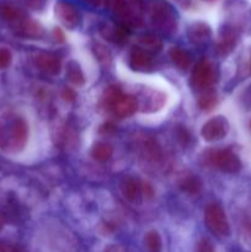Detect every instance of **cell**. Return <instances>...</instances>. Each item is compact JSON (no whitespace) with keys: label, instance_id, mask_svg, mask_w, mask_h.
Masks as SVG:
<instances>
[{"label":"cell","instance_id":"52a82bcc","mask_svg":"<svg viewBox=\"0 0 251 252\" xmlns=\"http://www.w3.org/2000/svg\"><path fill=\"white\" fill-rule=\"evenodd\" d=\"M111 5L113 15L121 25L126 27H134L142 24V16L135 14L127 0H113Z\"/></svg>","mask_w":251,"mask_h":252},{"label":"cell","instance_id":"d4e9b609","mask_svg":"<svg viewBox=\"0 0 251 252\" xmlns=\"http://www.w3.org/2000/svg\"><path fill=\"white\" fill-rule=\"evenodd\" d=\"M144 244L148 252H161V238L155 230L147 233L144 238Z\"/></svg>","mask_w":251,"mask_h":252},{"label":"cell","instance_id":"5b68a950","mask_svg":"<svg viewBox=\"0 0 251 252\" xmlns=\"http://www.w3.org/2000/svg\"><path fill=\"white\" fill-rule=\"evenodd\" d=\"M217 69L208 59H201L191 74V84L196 90L206 91L216 83Z\"/></svg>","mask_w":251,"mask_h":252},{"label":"cell","instance_id":"ba28073f","mask_svg":"<svg viewBox=\"0 0 251 252\" xmlns=\"http://www.w3.org/2000/svg\"><path fill=\"white\" fill-rule=\"evenodd\" d=\"M56 15L66 29H75L81 22V14L78 7L64 0L56 4Z\"/></svg>","mask_w":251,"mask_h":252},{"label":"cell","instance_id":"4316f807","mask_svg":"<svg viewBox=\"0 0 251 252\" xmlns=\"http://www.w3.org/2000/svg\"><path fill=\"white\" fill-rule=\"evenodd\" d=\"M197 252H216V248L214 245L212 244L211 240L208 239H201L197 244V248H196Z\"/></svg>","mask_w":251,"mask_h":252},{"label":"cell","instance_id":"8992f818","mask_svg":"<svg viewBox=\"0 0 251 252\" xmlns=\"http://www.w3.org/2000/svg\"><path fill=\"white\" fill-rule=\"evenodd\" d=\"M229 132V122L223 116H216L203 125L201 129L202 138L207 142H217L226 137Z\"/></svg>","mask_w":251,"mask_h":252},{"label":"cell","instance_id":"ffe728a7","mask_svg":"<svg viewBox=\"0 0 251 252\" xmlns=\"http://www.w3.org/2000/svg\"><path fill=\"white\" fill-rule=\"evenodd\" d=\"M19 30L24 36L32 37V38H37L43 34V29L41 25L34 20L26 19V17L19 22Z\"/></svg>","mask_w":251,"mask_h":252},{"label":"cell","instance_id":"8fae6325","mask_svg":"<svg viewBox=\"0 0 251 252\" xmlns=\"http://www.w3.org/2000/svg\"><path fill=\"white\" fill-rule=\"evenodd\" d=\"M236 42H238V33H236L235 30L231 29V27L224 29L218 41V44H217V52L220 56H228L235 48Z\"/></svg>","mask_w":251,"mask_h":252},{"label":"cell","instance_id":"9c48e42d","mask_svg":"<svg viewBox=\"0 0 251 252\" xmlns=\"http://www.w3.org/2000/svg\"><path fill=\"white\" fill-rule=\"evenodd\" d=\"M137 110V98L133 97V96L130 95H122L117 101H116V103L113 105V107L111 108L110 112H112L117 118H127L130 117L132 115H134Z\"/></svg>","mask_w":251,"mask_h":252},{"label":"cell","instance_id":"2e32d148","mask_svg":"<svg viewBox=\"0 0 251 252\" xmlns=\"http://www.w3.org/2000/svg\"><path fill=\"white\" fill-rule=\"evenodd\" d=\"M180 189L185 192V193L189 194V196H197L202 192L203 189V184H202L201 179L196 175H187L181 179L179 184Z\"/></svg>","mask_w":251,"mask_h":252},{"label":"cell","instance_id":"74e56055","mask_svg":"<svg viewBox=\"0 0 251 252\" xmlns=\"http://www.w3.org/2000/svg\"><path fill=\"white\" fill-rule=\"evenodd\" d=\"M1 225H2V217L1 214H0V228H1Z\"/></svg>","mask_w":251,"mask_h":252},{"label":"cell","instance_id":"f35d334b","mask_svg":"<svg viewBox=\"0 0 251 252\" xmlns=\"http://www.w3.org/2000/svg\"><path fill=\"white\" fill-rule=\"evenodd\" d=\"M206 1H212V0H206Z\"/></svg>","mask_w":251,"mask_h":252},{"label":"cell","instance_id":"5bb4252c","mask_svg":"<svg viewBox=\"0 0 251 252\" xmlns=\"http://www.w3.org/2000/svg\"><path fill=\"white\" fill-rule=\"evenodd\" d=\"M211 29L204 22H194L188 29V38L194 44H203L211 38Z\"/></svg>","mask_w":251,"mask_h":252},{"label":"cell","instance_id":"4fadbf2b","mask_svg":"<svg viewBox=\"0 0 251 252\" xmlns=\"http://www.w3.org/2000/svg\"><path fill=\"white\" fill-rule=\"evenodd\" d=\"M121 189L126 198L129 202H137L142 196V184L137 179L126 176L121 182Z\"/></svg>","mask_w":251,"mask_h":252},{"label":"cell","instance_id":"836d02e7","mask_svg":"<svg viewBox=\"0 0 251 252\" xmlns=\"http://www.w3.org/2000/svg\"><path fill=\"white\" fill-rule=\"evenodd\" d=\"M53 37H54V39H56V41L64 42V33L59 29H54Z\"/></svg>","mask_w":251,"mask_h":252},{"label":"cell","instance_id":"30bf717a","mask_svg":"<svg viewBox=\"0 0 251 252\" xmlns=\"http://www.w3.org/2000/svg\"><path fill=\"white\" fill-rule=\"evenodd\" d=\"M37 68L48 75H57L61 71V61L56 54L39 53L34 59Z\"/></svg>","mask_w":251,"mask_h":252},{"label":"cell","instance_id":"44dd1931","mask_svg":"<svg viewBox=\"0 0 251 252\" xmlns=\"http://www.w3.org/2000/svg\"><path fill=\"white\" fill-rule=\"evenodd\" d=\"M139 48L147 52H159L162 48V41L155 34H143L138 38Z\"/></svg>","mask_w":251,"mask_h":252},{"label":"cell","instance_id":"cb8c5ba5","mask_svg":"<svg viewBox=\"0 0 251 252\" xmlns=\"http://www.w3.org/2000/svg\"><path fill=\"white\" fill-rule=\"evenodd\" d=\"M217 102H218V97H217L216 91L211 90V89L204 91L198 98V106L201 107V110L203 111L213 110L214 106L217 105Z\"/></svg>","mask_w":251,"mask_h":252},{"label":"cell","instance_id":"83f0119b","mask_svg":"<svg viewBox=\"0 0 251 252\" xmlns=\"http://www.w3.org/2000/svg\"><path fill=\"white\" fill-rule=\"evenodd\" d=\"M11 52L7 48H0V69H4L9 66L11 63Z\"/></svg>","mask_w":251,"mask_h":252},{"label":"cell","instance_id":"e575fe53","mask_svg":"<svg viewBox=\"0 0 251 252\" xmlns=\"http://www.w3.org/2000/svg\"><path fill=\"white\" fill-rule=\"evenodd\" d=\"M64 98L66 101H73L75 98V93L73 90H70V89H65L64 90Z\"/></svg>","mask_w":251,"mask_h":252},{"label":"cell","instance_id":"ab89813d","mask_svg":"<svg viewBox=\"0 0 251 252\" xmlns=\"http://www.w3.org/2000/svg\"><path fill=\"white\" fill-rule=\"evenodd\" d=\"M250 68H251V62H250Z\"/></svg>","mask_w":251,"mask_h":252},{"label":"cell","instance_id":"f546056e","mask_svg":"<svg viewBox=\"0 0 251 252\" xmlns=\"http://www.w3.org/2000/svg\"><path fill=\"white\" fill-rule=\"evenodd\" d=\"M29 7L33 10H42L46 6L47 0H22Z\"/></svg>","mask_w":251,"mask_h":252},{"label":"cell","instance_id":"f1b7e54d","mask_svg":"<svg viewBox=\"0 0 251 252\" xmlns=\"http://www.w3.org/2000/svg\"><path fill=\"white\" fill-rule=\"evenodd\" d=\"M128 4L130 5L134 12L139 16H142V12L144 10V0H127Z\"/></svg>","mask_w":251,"mask_h":252},{"label":"cell","instance_id":"9a60e30c","mask_svg":"<svg viewBox=\"0 0 251 252\" xmlns=\"http://www.w3.org/2000/svg\"><path fill=\"white\" fill-rule=\"evenodd\" d=\"M102 34L105 38H107L108 41H112L115 43L122 44L127 41L128 38V27L123 26V25H113V26H105V29H102Z\"/></svg>","mask_w":251,"mask_h":252},{"label":"cell","instance_id":"4dcf8cb0","mask_svg":"<svg viewBox=\"0 0 251 252\" xmlns=\"http://www.w3.org/2000/svg\"><path fill=\"white\" fill-rule=\"evenodd\" d=\"M142 194L145 197V198H153L154 197V189L147 182H143L142 184Z\"/></svg>","mask_w":251,"mask_h":252},{"label":"cell","instance_id":"277c9868","mask_svg":"<svg viewBox=\"0 0 251 252\" xmlns=\"http://www.w3.org/2000/svg\"><path fill=\"white\" fill-rule=\"evenodd\" d=\"M204 220L212 233L218 236L230 235V225L225 212L218 203H211L204 209Z\"/></svg>","mask_w":251,"mask_h":252},{"label":"cell","instance_id":"1f68e13d","mask_svg":"<svg viewBox=\"0 0 251 252\" xmlns=\"http://www.w3.org/2000/svg\"><path fill=\"white\" fill-rule=\"evenodd\" d=\"M105 252H129L122 245H110L106 249Z\"/></svg>","mask_w":251,"mask_h":252},{"label":"cell","instance_id":"ac0fdd59","mask_svg":"<svg viewBox=\"0 0 251 252\" xmlns=\"http://www.w3.org/2000/svg\"><path fill=\"white\" fill-rule=\"evenodd\" d=\"M169 57L172 63L181 70H185L191 64V56L187 51L180 48V47H172L169 51Z\"/></svg>","mask_w":251,"mask_h":252},{"label":"cell","instance_id":"603a6c76","mask_svg":"<svg viewBox=\"0 0 251 252\" xmlns=\"http://www.w3.org/2000/svg\"><path fill=\"white\" fill-rule=\"evenodd\" d=\"M122 95H123L122 91H121L117 86H110L108 89H106L102 96L103 107H105L107 111H111V108L113 107L116 101H117Z\"/></svg>","mask_w":251,"mask_h":252},{"label":"cell","instance_id":"7c38bea8","mask_svg":"<svg viewBox=\"0 0 251 252\" xmlns=\"http://www.w3.org/2000/svg\"><path fill=\"white\" fill-rule=\"evenodd\" d=\"M129 64L134 70H148L153 66V57L149 52L137 47L130 52Z\"/></svg>","mask_w":251,"mask_h":252},{"label":"cell","instance_id":"7402d4cb","mask_svg":"<svg viewBox=\"0 0 251 252\" xmlns=\"http://www.w3.org/2000/svg\"><path fill=\"white\" fill-rule=\"evenodd\" d=\"M112 147H111L110 144H107V143L102 142L96 143L93 147V149H91V155H93V158L100 162L107 161V160L112 157Z\"/></svg>","mask_w":251,"mask_h":252},{"label":"cell","instance_id":"d6986e66","mask_svg":"<svg viewBox=\"0 0 251 252\" xmlns=\"http://www.w3.org/2000/svg\"><path fill=\"white\" fill-rule=\"evenodd\" d=\"M66 78L70 81L73 85L75 86H83L85 84V75H84V71L81 69V66L79 65L78 62L70 61L66 64Z\"/></svg>","mask_w":251,"mask_h":252},{"label":"cell","instance_id":"6da1fadb","mask_svg":"<svg viewBox=\"0 0 251 252\" xmlns=\"http://www.w3.org/2000/svg\"><path fill=\"white\" fill-rule=\"evenodd\" d=\"M29 138V127L21 116L14 112L0 115V150L16 154L25 148Z\"/></svg>","mask_w":251,"mask_h":252},{"label":"cell","instance_id":"3957f363","mask_svg":"<svg viewBox=\"0 0 251 252\" xmlns=\"http://www.w3.org/2000/svg\"><path fill=\"white\" fill-rule=\"evenodd\" d=\"M204 160L208 165L226 174H236L241 169L240 159L230 149L208 150L204 154Z\"/></svg>","mask_w":251,"mask_h":252},{"label":"cell","instance_id":"484cf974","mask_svg":"<svg viewBox=\"0 0 251 252\" xmlns=\"http://www.w3.org/2000/svg\"><path fill=\"white\" fill-rule=\"evenodd\" d=\"M95 53H96V57L98 58V61L102 62L103 64H108L111 61V54L110 52L107 51V49L105 48V47L100 46V44H97V46L95 47Z\"/></svg>","mask_w":251,"mask_h":252},{"label":"cell","instance_id":"8d00e7d4","mask_svg":"<svg viewBox=\"0 0 251 252\" xmlns=\"http://www.w3.org/2000/svg\"><path fill=\"white\" fill-rule=\"evenodd\" d=\"M113 0H102V4H105V5H108V4H111V2H112Z\"/></svg>","mask_w":251,"mask_h":252},{"label":"cell","instance_id":"d6a6232c","mask_svg":"<svg viewBox=\"0 0 251 252\" xmlns=\"http://www.w3.org/2000/svg\"><path fill=\"white\" fill-rule=\"evenodd\" d=\"M177 135H179L180 139L182 140V143H184V144H186L187 140H188V134H187L186 129H184V128L179 129V132H177Z\"/></svg>","mask_w":251,"mask_h":252},{"label":"cell","instance_id":"60d3db41","mask_svg":"<svg viewBox=\"0 0 251 252\" xmlns=\"http://www.w3.org/2000/svg\"><path fill=\"white\" fill-rule=\"evenodd\" d=\"M250 128H251V122H250Z\"/></svg>","mask_w":251,"mask_h":252},{"label":"cell","instance_id":"e0dca14e","mask_svg":"<svg viewBox=\"0 0 251 252\" xmlns=\"http://www.w3.org/2000/svg\"><path fill=\"white\" fill-rule=\"evenodd\" d=\"M0 16L9 22H20L25 19L24 11L12 2L4 1L0 4Z\"/></svg>","mask_w":251,"mask_h":252},{"label":"cell","instance_id":"7a4b0ae2","mask_svg":"<svg viewBox=\"0 0 251 252\" xmlns=\"http://www.w3.org/2000/svg\"><path fill=\"white\" fill-rule=\"evenodd\" d=\"M149 16L153 26L162 33H172L176 30V16L174 10L162 0H152L149 2Z\"/></svg>","mask_w":251,"mask_h":252},{"label":"cell","instance_id":"d590c367","mask_svg":"<svg viewBox=\"0 0 251 252\" xmlns=\"http://www.w3.org/2000/svg\"><path fill=\"white\" fill-rule=\"evenodd\" d=\"M88 2H90L91 5H96V6H98V5L102 4V0H86Z\"/></svg>","mask_w":251,"mask_h":252}]
</instances>
